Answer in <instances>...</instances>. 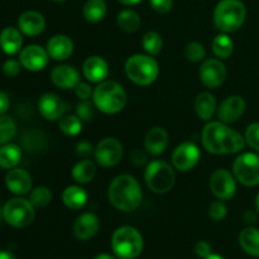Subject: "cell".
Segmentation results:
<instances>
[{
	"instance_id": "ab89813d",
	"label": "cell",
	"mask_w": 259,
	"mask_h": 259,
	"mask_svg": "<svg viewBox=\"0 0 259 259\" xmlns=\"http://www.w3.org/2000/svg\"><path fill=\"white\" fill-rule=\"evenodd\" d=\"M33 134L32 132L30 133H27V136L23 137V143H24V146L27 147L28 151H39V149H42L43 147H45L46 144V137L43 133H38L37 134V138H35V141H33Z\"/></svg>"
},
{
	"instance_id": "83f0119b",
	"label": "cell",
	"mask_w": 259,
	"mask_h": 259,
	"mask_svg": "<svg viewBox=\"0 0 259 259\" xmlns=\"http://www.w3.org/2000/svg\"><path fill=\"white\" fill-rule=\"evenodd\" d=\"M96 164L93 161L82 159L73 166L71 175L77 184H89L96 176Z\"/></svg>"
},
{
	"instance_id": "74e56055",
	"label": "cell",
	"mask_w": 259,
	"mask_h": 259,
	"mask_svg": "<svg viewBox=\"0 0 259 259\" xmlns=\"http://www.w3.org/2000/svg\"><path fill=\"white\" fill-rule=\"evenodd\" d=\"M244 138L250 148L259 152V123H252L248 125Z\"/></svg>"
},
{
	"instance_id": "ac0fdd59",
	"label": "cell",
	"mask_w": 259,
	"mask_h": 259,
	"mask_svg": "<svg viewBox=\"0 0 259 259\" xmlns=\"http://www.w3.org/2000/svg\"><path fill=\"white\" fill-rule=\"evenodd\" d=\"M82 72L90 82L100 83L108 78L109 65L100 56H90L83 62Z\"/></svg>"
},
{
	"instance_id": "f546056e",
	"label": "cell",
	"mask_w": 259,
	"mask_h": 259,
	"mask_svg": "<svg viewBox=\"0 0 259 259\" xmlns=\"http://www.w3.org/2000/svg\"><path fill=\"white\" fill-rule=\"evenodd\" d=\"M22 158V149L17 144H4L0 148V167L12 169L18 166Z\"/></svg>"
},
{
	"instance_id": "277c9868",
	"label": "cell",
	"mask_w": 259,
	"mask_h": 259,
	"mask_svg": "<svg viewBox=\"0 0 259 259\" xmlns=\"http://www.w3.org/2000/svg\"><path fill=\"white\" fill-rule=\"evenodd\" d=\"M247 9L240 0H222L214 10V24L222 33L237 32L244 24Z\"/></svg>"
},
{
	"instance_id": "11a10c76",
	"label": "cell",
	"mask_w": 259,
	"mask_h": 259,
	"mask_svg": "<svg viewBox=\"0 0 259 259\" xmlns=\"http://www.w3.org/2000/svg\"><path fill=\"white\" fill-rule=\"evenodd\" d=\"M255 207H257V210L259 212V192L257 194V196H255Z\"/></svg>"
},
{
	"instance_id": "3957f363",
	"label": "cell",
	"mask_w": 259,
	"mask_h": 259,
	"mask_svg": "<svg viewBox=\"0 0 259 259\" xmlns=\"http://www.w3.org/2000/svg\"><path fill=\"white\" fill-rule=\"evenodd\" d=\"M94 105L104 114H116L126 105V93L120 83L105 80L94 89Z\"/></svg>"
},
{
	"instance_id": "ba28073f",
	"label": "cell",
	"mask_w": 259,
	"mask_h": 259,
	"mask_svg": "<svg viewBox=\"0 0 259 259\" xmlns=\"http://www.w3.org/2000/svg\"><path fill=\"white\" fill-rule=\"evenodd\" d=\"M35 211L32 202L23 197L10 199L3 207V218L14 228H25L34 220Z\"/></svg>"
},
{
	"instance_id": "7bdbcfd3",
	"label": "cell",
	"mask_w": 259,
	"mask_h": 259,
	"mask_svg": "<svg viewBox=\"0 0 259 259\" xmlns=\"http://www.w3.org/2000/svg\"><path fill=\"white\" fill-rule=\"evenodd\" d=\"M152 9L161 14H166L174 7V0H149Z\"/></svg>"
},
{
	"instance_id": "d590c367",
	"label": "cell",
	"mask_w": 259,
	"mask_h": 259,
	"mask_svg": "<svg viewBox=\"0 0 259 259\" xmlns=\"http://www.w3.org/2000/svg\"><path fill=\"white\" fill-rule=\"evenodd\" d=\"M17 132V124L10 116H0V146L8 143Z\"/></svg>"
},
{
	"instance_id": "9c48e42d",
	"label": "cell",
	"mask_w": 259,
	"mask_h": 259,
	"mask_svg": "<svg viewBox=\"0 0 259 259\" xmlns=\"http://www.w3.org/2000/svg\"><path fill=\"white\" fill-rule=\"evenodd\" d=\"M233 174L242 185L255 187L259 185V156L252 152L242 153L233 163Z\"/></svg>"
},
{
	"instance_id": "816d5d0a",
	"label": "cell",
	"mask_w": 259,
	"mask_h": 259,
	"mask_svg": "<svg viewBox=\"0 0 259 259\" xmlns=\"http://www.w3.org/2000/svg\"><path fill=\"white\" fill-rule=\"evenodd\" d=\"M0 259H15V255L8 250H0Z\"/></svg>"
},
{
	"instance_id": "4fadbf2b",
	"label": "cell",
	"mask_w": 259,
	"mask_h": 259,
	"mask_svg": "<svg viewBox=\"0 0 259 259\" xmlns=\"http://www.w3.org/2000/svg\"><path fill=\"white\" fill-rule=\"evenodd\" d=\"M200 161V149L192 142H185L172 153V164L176 169L181 172L191 171Z\"/></svg>"
},
{
	"instance_id": "5b68a950",
	"label": "cell",
	"mask_w": 259,
	"mask_h": 259,
	"mask_svg": "<svg viewBox=\"0 0 259 259\" xmlns=\"http://www.w3.org/2000/svg\"><path fill=\"white\" fill-rule=\"evenodd\" d=\"M125 75L132 82L139 86H148L157 80L159 75L158 62L149 55H133L126 60Z\"/></svg>"
},
{
	"instance_id": "52a82bcc",
	"label": "cell",
	"mask_w": 259,
	"mask_h": 259,
	"mask_svg": "<svg viewBox=\"0 0 259 259\" xmlns=\"http://www.w3.org/2000/svg\"><path fill=\"white\" fill-rule=\"evenodd\" d=\"M146 184L154 194H167L175 185V171L167 162L156 159L147 164L144 174Z\"/></svg>"
},
{
	"instance_id": "d6a6232c",
	"label": "cell",
	"mask_w": 259,
	"mask_h": 259,
	"mask_svg": "<svg viewBox=\"0 0 259 259\" xmlns=\"http://www.w3.org/2000/svg\"><path fill=\"white\" fill-rule=\"evenodd\" d=\"M58 128L66 136L75 137L82 131V120L77 115H63L60 119Z\"/></svg>"
},
{
	"instance_id": "681fc988",
	"label": "cell",
	"mask_w": 259,
	"mask_h": 259,
	"mask_svg": "<svg viewBox=\"0 0 259 259\" xmlns=\"http://www.w3.org/2000/svg\"><path fill=\"white\" fill-rule=\"evenodd\" d=\"M244 222L247 224H254L257 222V214L253 210H247L244 214Z\"/></svg>"
},
{
	"instance_id": "f6af8a7d",
	"label": "cell",
	"mask_w": 259,
	"mask_h": 259,
	"mask_svg": "<svg viewBox=\"0 0 259 259\" xmlns=\"http://www.w3.org/2000/svg\"><path fill=\"white\" fill-rule=\"evenodd\" d=\"M95 148L93 147V144L88 141H82V142H78L76 144V153L81 157H89L94 153Z\"/></svg>"
},
{
	"instance_id": "d6986e66",
	"label": "cell",
	"mask_w": 259,
	"mask_h": 259,
	"mask_svg": "<svg viewBox=\"0 0 259 259\" xmlns=\"http://www.w3.org/2000/svg\"><path fill=\"white\" fill-rule=\"evenodd\" d=\"M168 133L162 126H153L147 132L144 137V148L152 156H159L168 147Z\"/></svg>"
},
{
	"instance_id": "4dcf8cb0",
	"label": "cell",
	"mask_w": 259,
	"mask_h": 259,
	"mask_svg": "<svg viewBox=\"0 0 259 259\" xmlns=\"http://www.w3.org/2000/svg\"><path fill=\"white\" fill-rule=\"evenodd\" d=\"M211 48L214 55L220 60H227L232 56L234 51V42L228 35V33H220L214 38L211 43Z\"/></svg>"
},
{
	"instance_id": "2e32d148",
	"label": "cell",
	"mask_w": 259,
	"mask_h": 259,
	"mask_svg": "<svg viewBox=\"0 0 259 259\" xmlns=\"http://www.w3.org/2000/svg\"><path fill=\"white\" fill-rule=\"evenodd\" d=\"M38 110L40 115L47 120H60L66 113V104L56 94L47 93L43 94L38 100Z\"/></svg>"
},
{
	"instance_id": "6da1fadb",
	"label": "cell",
	"mask_w": 259,
	"mask_h": 259,
	"mask_svg": "<svg viewBox=\"0 0 259 259\" xmlns=\"http://www.w3.org/2000/svg\"><path fill=\"white\" fill-rule=\"evenodd\" d=\"M202 146L212 154H235L244 149L245 138L228 124L209 121L201 136Z\"/></svg>"
},
{
	"instance_id": "ffe728a7",
	"label": "cell",
	"mask_w": 259,
	"mask_h": 259,
	"mask_svg": "<svg viewBox=\"0 0 259 259\" xmlns=\"http://www.w3.org/2000/svg\"><path fill=\"white\" fill-rule=\"evenodd\" d=\"M5 185L15 195H25L32 189V177L25 169L12 168L5 176Z\"/></svg>"
},
{
	"instance_id": "44dd1931",
	"label": "cell",
	"mask_w": 259,
	"mask_h": 259,
	"mask_svg": "<svg viewBox=\"0 0 259 259\" xmlns=\"http://www.w3.org/2000/svg\"><path fill=\"white\" fill-rule=\"evenodd\" d=\"M51 80L57 88L70 90V89H75L76 85L80 82V75L73 66L60 65L56 66L52 70Z\"/></svg>"
},
{
	"instance_id": "f1b7e54d",
	"label": "cell",
	"mask_w": 259,
	"mask_h": 259,
	"mask_svg": "<svg viewBox=\"0 0 259 259\" xmlns=\"http://www.w3.org/2000/svg\"><path fill=\"white\" fill-rule=\"evenodd\" d=\"M108 7L105 0H88L82 8V14L88 22L99 23L105 18Z\"/></svg>"
},
{
	"instance_id": "6f0895ef",
	"label": "cell",
	"mask_w": 259,
	"mask_h": 259,
	"mask_svg": "<svg viewBox=\"0 0 259 259\" xmlns=\"http://www.w3.org/2000/svg\"><path fill=\"white\" fill-rule=\"evenodd\" d=\"M52 2H56V3H61V2H65V0H52Z\"/></svg>"
},
{
	"instance_id": "bcb514c9",
	"label": "cell",
	"mask_w": 259,
	"mask_h": 259,
	"mask_svg": "<svg viewBox=\"0 0 259 259\" xmlns=\"http://www.w3.org/2000/svg\"><path fill=\"white\" fill-rule=\"evenodd\" d=\"M195 253L199 255L200 258H206L207 255H210L212 253L211 245L210 243H207L206 240H200L195 245Z\"/></svg>"
},
{
	"instance_id": "c3c4849f",
	"label": "cell",
	"mask_w": 259,
	"mask_h": 259,
	"mask_svg": "<svg viewBox=\"0 0 259 259\" xmlns=\"http://www.w3.org/2000/svg\"><path fill=\"white\" fill-rule=\"evenodd\" d=\"M9 106H10L9 98H8L7 94L0 91V115L7 113V111L9 110Z\"/></svg>"
},
{
	"instance_id": "e575fe53",
	"label": "cell",
	"mask_w": 259,
	"mask_h": 259,
	"mask_svg": "<svg viewBox=\"0 0 259 259\" xmlns=\"http://www.w3.org/2000/svg\"><path fill=\"white\" fill-rule=\"evenodd\" d=\"M29 201L34 207H46L52 201V192L48 187L38 186L30 191Z\"/></svg>"
},
{
	"instance_id": "5bb4252c",
	"label": "cell",
	"mask_w": 259,
	"mask_h": 259,
	"mask_svg": "<svg viewBox=\"0 0 259 259\" xmlns=\"http://www.w3.org/2000/svg\"><path fill=\"white\" fill-rule=\"evenodd\" d=\"M245 109H247V104L242 96H229L217 109L218 119L224 124H233L244 115Z\"/></svg>"
},
{
	"instance_id": "8fae6325",
	"label": "cell",
	"mask_w": 259,
	"mask_h": 259,
	"mask_svg": "<svg viewBox=\"0 0 259 259\" xmlns=\"http://www.w3.org/2000/svg\"><path fill=\"white\" fill-rule=\"evenodd\" d=\"M95 159L100 166L114 167L121 161L123 157V144L114 137L104 138L95 147Z\"/></svg>"
},
{
	"instance_id": "f5cc1de1",
	"label": "cell",
	"mask_w": 259,
	"mask_h": 259,
	"mask_svg": "<svg viewBox=\"0 0 259 259\" xmlns=\"http://www.w3.org/2000/svg\"><path fill=\"white\" fill-rule=\"evenodd\" d=\"M94 259H115V258H114L113 255L108 254V253H100V254L96 255Z\"/></svg>"
},
{
	"instance_id": "1f68e13d",
	"label": "cell",
	"mask_w": 259,
	"mask_h": 259,
	"mask_svg": "<svg viewBox=\"0 0 259 259\" xmlns=\"http://www.w3.org/2000/svg\"><path fill=\"white\" fill-rule=\"evenodd\" d=\"M119 28L126 33H134L141 27V17L132 9H124L116 17Z\"/></svg>"
},
{
	"instance_id": "e0dca14e",
	"label": "cell",
	"mask_w": 259,
	"mask_h": 259,
	"mask_svg": "<svg viewBox=\"0 0 259 259\" xmlns=\"http://www.w3.org/2000/svg\"><path fill=\"white\" fill-rule=\"evenodd\" d=\"M99 228H100V220H99L98 215H95L94 212H83L75 220L73 235L76 237V239L85 242V240L95 237Z\"/></svg>"
},
{
	"instance_id": "60d3db41",
	"label": "cell",
	"mask_w": 259,
	"mask_h": 259,
	"mask_svg": "<svg viewBox=\"0 0 259 259\" xmlns=\"http://www.w3.org/2000/svg\"><path fill=\"white\" fill-rule=\"evenodd\" d=\"M76 115L82 121L93 120L94 115H95L93 104L89 103L88 100H81V103H78L76 106Z\"/></svg>"
},
{
	"instance_id": "8992f818",
	"label": "cell",
	"mask_w": 259,
	"mask_h": 259,
	"mask_svg": "<svg viewBox=\"0 0 259 259\" xmlns=\"http://www.w3.org/2000/svg\"><path fill=\"white\" fill-rule=\"evenodd\" d=\"M114 254L120 259H134L143 250V237L133 227H120L111 237Z\"/></svg>"
},
{
	"instance_id": "8d00e7d4",
	"label": "cell",
	"mask_w": 259,
	"mask_h": 259,
	"mask_svg": "<svg viewBox=\"0 0 259 259\" xmlns=\"http://www.w3.org/2000/svg\"><path fill=\"white\" fill-rule=\"evenodd\" d=\"M185 57L190 62H201L206 57L205 47L199 42H190L185 47Z\"/></svg>"
},
{
	"instance_id": "603a6c76",
	"label": "cell",
	"mask_w": 259,
	"mask_h": 259,
	"mask_svg": "<svg viewBox=\"0 0 259 259\" xmlns=\"http://www.w3.org/2000/svg\"><path fill=\"white\" fill-rule=\"evenodd\" d=\"M47 52L51 58L56 61H65L70 58L73 52V42L65 34H56L47 42Z\"/></svg>"
},
{
	"instance_id": "4316f807",
	"label": "cell",
	"mask_w": 259,
	"mask_h": 259,
	"mask_svg": "<svg viewBox=\"0 0 259 259\" xmlns=\"http://www.w3.org/2000/svg\"><path fill=\"white\" fill-rule=\"evenodd\" d=\"M239 244L247 254L252 257H259V229L248 227L239 234Z\"/></svg>"
},
{
	"instance_id": "9a60e30c",
	"label": "cell",
	"mask_w": 259,
	"mask_h": 259,
	"mask_svg": "<svg viewBox=\"0 0 259 259\" xmlns=\"http://www.w3.org/2000/svg\"><path fill=\"white\" fill-rule=\"evenodd\" d=\"M48 60H50V55L47 50L38 45L27 46L20 51L19 62L28 71H33V72L42 71L48 65Z\"/></svg>"
},
{
	"instance_id": "7402d4cb",
	"label": "cell",
	"mask_w": 259,
	"mask_h": 259,
	"mask_svg": "<svg viewBox=\"0 0 259 259\" xmlns=\"http://www.w3.org/2000/svg\"><path fill=\"white\" fill-rule=\"evenodd\" d=\"M18 27L22 33L30 37L40 34L46 28V19L39 12L28 10L24 12L18 19Z\"/></svg>"
},
{
	"instance_id": "b9f144b4",
	"label": "cell",
	"mask_w": 259,
	"mask_h": 259,
	"mask_svg": "<svg viewBox=\"0 0 259 259\" xmlns=\"http://www.w3.org/2000/svg\"><path fill=\"white\" fill-rule=\"evenodd\" d=\"M20 67H22V65H20L19 61L8 60L3 65V72L8 77H15L20 72Z\"/></svg>"
},
{
	"instance_id": "7c38bea8",
	"label": "cell",
	"mask_w": 259,
	"mask_h": 259,
	"mask_svg": "<svg viewBox=\"0 0 259 259\" xmlns=\"http://www.w3.org/2000/svg\"><path fill=\"white\" fill-rule=\"evenodd\" d=\"M199 76L201 82L209 89H217L222 86L227 80V68L218 58L204 60L200 67Z\"/></svg>"
},
{
	"instance_id": "30bf717a",
	"label": "cell",
	"mask_w": 259,
	"mask_h": 259,
	"mask_svg": "<svg viewBox=\"0 0 259 259\" xmlns=\"http://www.w3.org/2000/svg\"><path fill=\"white\" fill-rule=\"evenodd\" d=\"M235 176L232 175L228 169L219 168L212 172L210 176V190L212 195L218 200L227 201L234 197L237 192V182H235Z\"/></svg>"
},
{
	"instance_id": "7a4b0ae2",
	"label": "cell",
	"mask_w": 259,
	"mask_h": 259,
	"mask_svg": "<svg viewBox=\"0 0 259 259\" xmlns=\"http://www.w3.org/2000/svg\"><path fill=\"white\" fill-rule=\"evenodd\" d=\"M108 199L115 209L132 212L141 206L143 192L136 177L120 175L111 181L108 190Z\"/></svg>"
},
{
	"instance_id": "9f6ffc18",
	"label": "cell",
	"mask_w": 259,
	"mask_h": 259,
	"mask_svg": "<svg viewBox=\"0 0 259 259\" xmlns=\"http://www.w3.org/2000/svg\"><path fill=\"white\" fill-rule=\"evenodd\" d=\"M2 218H3V209L0 207V222H2Z\"/></svg>"
},
{
	"instance_id": "484cf974",
	"label": "cell",
	"mask_w": 259,
	"mask_h": 259,
	"mask_svg": "<svg viewBox=\"0 0 259 259\" xmlns=\"http://www.w3.org/2000/svg\"><path fill=\"white\" fill-rule=\"evenodd\" d=\"M217 109V100H215L214 95H211L210 93L205 91V93L199 94L195 99V111L201 120H211Z\"/></svg>"
},
{
	"instance_id": "d4e9b609",
	"label": "cell",
	"mask_w": 259,
	"mask_h": 259,
	"mask_svg": "<svg viewBox=\"0 0 259 259\" xmlns=\"http://www.w3.org/2000/svg\"><path fill=\"white\" fill-rule=\"evenodd\" d=\"M62 201L66 207L71 210H80L88 202V192L85 189L73 185V186H68L63 190L62 192Z\"/></svg>"
},
{
	"instance_id": "f907efd6",
	"label": "cell",
	"mask_w": 259,
	"mask_h": 259,
	"mask_svg": "<svg viewBox=\"0 0 259 259\" xmlns=\"http://www.w3.org/2000/svg\"><path fill=\"white\" fill-rule=\"evenodd\" d=\"M120 4L123 5H126V7H132V5H137L139 4L141 2H143V0H118Z\"/></svg>"
},
{
	"instance_id": "f35d334b",
	"label": "cell",
	"mask_w": 259,
	"mask_h": 259,
	"mask_svg": "<svg viewBox=\"0 0 259 259\" xmlns=\"http://www.w3.org/2000/svg\"><path fill=\"white\" fill-rule=\"evenodd\" d=\"M228 214V207L225 206L224 202L222 200H218L210 204L209 206V217L211 218L214 222H222L225 219Z\"/></svg>"
},
{
	"instance_id": "7dc6e473",
	"label": "cell",
	"mask_w": 259,
	"mask_h": 259,
	"mask_svg": "<svg viewBox=\"0 0 259 259\" xmlns=\"http://www.w3.org/2000/svg\"><path fill=\"white\" fill-rule=\"evenodd\" d=\"M131 161L134 166H143L147 163V154L142 149H134L131 153Z\"/></svg>"
},
{
	"instance_id": "cb8c5ba5",
	"label": "cell",
	"mask_w": 259,
	"mask_h": 259,
	"mask_svg": "<svg viewBox=\"0 0 259 259\" xmlns=\"http://www.w3.org/2000/svg\"><path fill=\"white\" fill-rule=\"evenodd\" d=\"M23 45V37L20 30L14 27H7L0 33V47L7 55H15L20 51Z\"/></svg>"
},
{
	"instance_id": "ee69618b",
	"label": "cell",
	"mask_w": 259,
	"mask_h": 259,
	"mask_svg": "<svg viewBox=\"0 0 259 259\" xmlns=\"http://www.w3.org/2000/svg\"><path fill=\"white\" fill-rule=\"evenodd\" d=\"M73 90H75L76 96H77L80 100H89L94 94L93 88H91L88 82H81V81L76 85V88L73 89Z\"/></svg>"
},
{
	"instance_id": "db71d44e",
	"label": "cell",
	"mask_w": 259,
	"mask_h": 259,
	"mask_svg": "<svg viewBox=\"0 0 259 259\" xmlns=\"http://www.w3.org/2000/svg\"><path fill=\"white\" fill-rule=\"evenodd\" d=\"M204 259H225V258L222 257L220 254H215V253H211V254L207 255V257L204 258Z\"/></svg>"
},
{
	"instance_id": "836d02e7",
	"label": "cell",
	"mask_w": 259,
	"mask_h": 259,
	"mask_svg": "<svg viewBox=\"0 0 259 259\" xmlns=\"http://www.w3.org/2000/svg\"><path fill=\"white\" fill-rule=\"evenodd\" d=\"M142 47L149 56H157L163 47V39L157 32H147L142 37Z\"/></svg>"
}]
</instances>
